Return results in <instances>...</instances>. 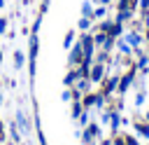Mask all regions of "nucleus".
<instances>
[{
    "label": "nucleus",
    "mask_w": 149,
    "mask_h": 145,
    "mask_svg": "<svg viewBox=\"0 0 149 145\" xmlns=\"http://www.w3.org/2000/svg\"><path fill=\"white\" fill-rule=\"evenodd\" d=\"M121 33H123V23L114 21V23H112V28H109V35H112V37H119Z\"/></svg>",
    "instance_id": "nucleus-21"
},
{
    "label": "nucleus",
    "mask_w": 149,
    "mask_h": 145,
    "mask_svg": "<svg viewBox=\"0 0 149 145\" xmlns=\"http://www.w3.org/2000/svg\"><path fill=\"white\" fill-rule=\"evenodd\" d=\"M91 87H93V82H91L88 77H79V80L74 82V89H77L79 94H88V91H91Z\"/></svg>",
    "instance_id": "nucleus-11"
},
{
    "label": "nucleus",
    "mask_w": 149,
    "mask_h": 145,
    "mask_svg": "<svg viewBox=\"0 0 149 145\" xmlns=\"http://www.w3.org/2000/svg\"><path fill=\"white\" fill-rule=\"evenodd\" d=\"M23 65H28V56H26L21 49H16V51H14V68H16V70H21Z\"/></svg>",
    "instance_id": "nucleus-12"
},
{
    "label": "nucleus",
    "mask_w": 149,
    "mask_h": 145,
    "mask_svg": "<svg viewBox=\"0 0 149 145\" xmlns=\"http://www.w3.org/2000/svg\"><path fill=\"white\" fill-rule=\"evenodd\" d=\"M123 143H126V145H140L137 136H130V133H128V136H123Z\"/></svg>",
    "instance_id": "nucleus-27"
},
{
    "label": "nucleus",
    "mask_w": 149,
    "mask_h": 145,
    "mask_svg": "<svg viewBox=\"0 0 149 145\" xmlns=\"http://www.w3.org/2000/svg\"><path fill=\"white\" fill-rule=\"evenodd\" d=\"M0 65H2V51H0Z\"/></svg>",
    "instance_id": "nucleus-38"
},
{
    "label": "nucleus",
    "mask_w": 149,
    "mask_h": 145,
    "mask_svg": "<svg viewBox=\"0 0 149 145\" xmlns=\"http://www.w3.org/2000/svg\"><path fill=\"white\" fill-rule=\"evenodd\" d=\"M144 98H147V94H144V91H142V89H140V91H137V96H135V101H133V103H135V105H137V108H140V105H142V103H144Z\"/></svg>",
    "instance_id": "nucleus-26"
},
{
    "label": "nucleus",
    "mask_w": 149,
    "mask_h": 145,
    "mask_svg": "<svg viewBox=\"0 0 149 145\" xmlns=\"http://www.w3.org/2000/svg\"><path fill=\"white\" fill-rule=\"evenodd\" d=\"M28 72L30 77H35V61H37V49H40V37L37 33H30V40H28Z\"/></svg>",
    "instance_id": "nucleus-1"
},
{
    "label": "nucleus",
    "mask_w": 149,
    "mask_h": 145,
    "mask_svg": "<svg viewBox=\"0 0 149 145\" xmlns=\"http://www.w3.org/2000/svg\"><path fill=\"white\" fill-rule=\"evenodd\" d=\"M61 98H63V101H72V89H63Z\"/></svg>",
    "instance_id": "nucleus-29"
},
{
    "label": "nucleus",
    "mask_w": 149,
    "mask_h": 145,
    "mask_svg": "<svg viewBox=\"0 0 149 145\" xmlns=\"http://www.w3.org/2000/svg\"><path fill=\"white\" fill-rule=\"evenodd\" d=\"M144 119H147V122H149V110H147V117H144Z\"/></svg>",
    "instance_id": "nucleus-39"
},
{
    "label": "nucleus",
    "mask_w": 149,
    "mask_h": 145,
    "mask_svg": "<svg viewBox=\"0 0 149 145\" xmlns=\"http://www.w3.org/2000/svg\"><path fill=\"white\" fill-rule=\"evenodd\" d=\"M116 47H119V54H126V56H130V51H133V47L121 37V40H116Z\"/></svg>",
    "instance_id": "nucleus-16"
},
{
    "label": "nucleus",
    "mask_w": 149,
    "mask_h": 145,
    "mask_svg": "<svg viewBox=\"0 0 149 145\" xmlns=\"http://www.w3.org/2000/svg\"><path fill=\"white\" fill-rule=\"evenodd\" d=\"M0 91H2V82H0Z\"/></svg>",
    "instance_id": "nucleus-41"
},
{
    "label": "nucleus",
    "mask_w": 149,
    "mask_h": 145,
    "mask_svg": "<svg viewBox=\"0 0 149 145\" xmlns=\"http://www.w3.org/2000/svg\"><path fill=\"white\" fill-rule=\"evenodd\" d=\"M84 112V105H81V101H72V110H70V117L72 119H79V115Z\"/></svg>",
    "instance_id": "nucleus-15"
},
{
    "label": "nucleus",
    "mask_w": 149,
    "mask_h": 145,
    "mask_svg": "<svg viewBox=\"0 0 149 145\" xmlns=\"http://www.w3.org/2000/svg\"><path fill=\"white\" fill-rule=\"evenodd\" d=\"M144 23H147V28H149V12H144Z\"/></svg>",
    "instance_id": "nucleus-33"
},
{
    "label": "nucleus",
    "mask_w": 149,
    "mask_h": 145,
    "mask_svg": "<svg viewBox=\"0 0 149 145\" xmlns=\"http://www.w3.org/2000/svg\"><path fill=\"white\" fill-rule=\"evenodd\" d=\"M144 75H147V77H149V65H147V68H144Z\"/></svg>",
    "instance_id": "nucleus-35"
},
{
    "label": "nucleus",
    "mask_w": 149,
    "mask_h": 145,
    "mask_svg": "<svg viewBox=\"0 0 149 145\" xmlns=\"http://www.w3.org/2000/svg\"><path fill=\"white\" fill-rule=\"evenodd\" d=\"M68 51H70V54H68V65H70V68H79L81 61H84V47H81V40H77L74 47H70Z\"/></svg>",
    "instance_id": "nucleus-2"
},
{
    "label": "nucleus",
    "mask_w": 149,
    "mask_h": 145,
    "mask_svg": "<svg viewBox=\"0 0 149 145\" xmlns=\"http://www.w3.org/2000/svg\"><path fill=\"white\" fill-rule=\"evenodd\" d=\"M81 47H84V58H93V35L91 33H84L81 35Z\"/></svg>",
    "instance_id": "nucleus-8"
},
{
    "label": "nucleus",
    "mask_w": 149,
    "mask_h": 145,
    "mask_svg": "<svg viewBox=\"0 0 149 145\" xmlns=\"http://www.w3.org/2000/svg\"><path fill=\"white\" fill-rule=\"evenodd\" d=\"M112 23H114V21H102V23H100V30H102V33H109Z\"/></svg>",
    "instance_id": "nucleus-28"
},
{
    "label": "nucleus",
    "mask_w": 149,
    "mask_h": 145,
    "mask_svg": "<svg viewBox=\"0 0 149 145\" xmlns=\"http://www.w3.org/2000/svg\"><path fill=\"white\" fill-rule=\"evenodd\" d=\"M98 133H100V126H98L95 122H88V124L84 126V131H81V143H84V145H88V143H95Z\"/></svg>",
    "instance_id": "nucleus-4"
},
{
    "label": "nucleus",
    "mask_w": 149,
    "mask_h": 145,
    "mask_svg": "<svg viewBox=\"0 0 149 145\" xmlns=\"http://www.w3.org/2000/svg\"><path fill=\"white\" fill-rule=\"evenodd\" d=\"M105 42H107V33H102V30H100V33H95V35H93V44H95V47H102Z\"/></svg>",
    "instance_id": "nucleus-22"
},
{
    "label": "nucleus",
    "mask_w": 149,
    "mask_h": 145,
    "mask_svg": "<svg viewBox=\"0 0 149 145\" xmlns=\"http://www.w3.org/2000/svg\"><path fill=\"white\" fill-rule=\"evenodd\" d=\"M2 7H5V0H0V9H2Z\"/></svg>",
    "instance_id": "nucleus-36"
},
{
    "label": "nucleus",
    "mask_w": 149,
    "mask_h": 145,
    "mask_svg": "<svg viewBox=\"0 0 149 145\" xmlns=\"http://www.w3.org/2000/svg\"><path fill=\"white\" fill-rule=\"evenodd\" d=\"M77 122H79V126H86V124L91 122V117H88V110H84V112L79 115V119H77Z\"/></svg>",
    "instance_id": "nucleus-25"
},
{
    "label": "nucleus",
    "mask_w": 149,
    "mask_h": 145,
    "mask_svg": "<svg viewBox=\"0 0 149 145\" xmlns=\"http://www.w3.org/2000/svg\"><path fill=\"white\" fill-rule=\"evenodd\" d=\"M123 40H126V42H128L133 49H137V47L142 44V35H140L137 30H130V33H126V35H123Z\"/></svg>",
    "instance_id": "nucleus-9"
},
{
    "label": "nucleus",
    "mask_w": 149,
    "mask_h": 145,
    "mask_svg": "<svg viewBox=\"0 0 149 145\" xmlns=\"http://www.w3.org/2000/svg\"><path fill=\"white\" fill-rule=\"evenodd\" d=\"M98 2H100V5H109L112 0H98Z\"/></svg>",
    "instance_id": "nucleus-34"
},
{
    "label": "nucleus",
    "mask_w": 149,
    "mask_h": 145,
    "mask_svg": "<svg viewBox=\"0 0 149 145\" xmlns=\"http://www.w3.org/2000/svg\"><path fill=\"white\" fill-rule=\"evenodd\" d=\"M77 80H79V72H77V68H70V70H68V75L63 77V84H65V89H72Z\"/></svg>",
    "instance_id": "nucleus-10"
},
{
    "label": "nucleus",
    "mask_w": 149,
    "mask_h": 145,
    "mask_svg": "<svg viewBox=\"0 0 149 145\" xmlns=\"http://www.w3.org/2000/svg\"><path fill=\"white\" fill-rule=\"evenodd\" d=\"M81 16H86V19H93V5H91L88 0H84V2H81Z\"/></svg>",
    "instance_id": "nucleus-17"
},
{
    "label": "nucleus",
    "mask_w": 149,
    "mask_h": 145,
    "mask_svg": "<svg viewBox=\"0 0 149 145\" xmlns=\"http://www.w3.org/2000/svg\"><path fill=\"white\" fill-rule=\"evenodd\" d=\"M7 140V133H5V126H2V119H0V143Z\"/></svg>",
    "instance_id": "nucleus-30"
},
{
    "label": "nucleus",
    "mask_w": 149,
    "mask_h": 145,
    "mask_svg": "<svg viewBox=\"0 0 149 145\" xmlns=\"http://www.w3.org/2000/svg\"><path fill=\"white\" fill-rule=\"evenodd\" d=\"M91 21H93V19H86V16H81V19H79V21H77V28H79V30H84V33H86V30H88V28H91Z\"/></svg>",
    "instance_id": "nucleus-23"
},
{
    "label": "nucleus",
    "mask_w": 149,
    "mask_h": 145,
    "mask_svg": "<svg viewBox=\"0 0 149 145\" xmlns=\"http://www.w3.org/2000/svg\"><path fill=\"white\" fill-rule=\"evenodd\" d=\"M88 145H95V143H88Z\"/></svg>",
    "instance_id": "nucleus-42"
},
{
    "label": "nucleus",
    "mask_w": 149,
    "mask_h": 145,
    "mask_svg": "<svg viewBox=\"0 0 149 145\" xmlns=\"http://www.w3.org/2000/svg\"><path fill=\"white\" fill-rule=\"evenodd\" d=\"M72 40H74V28H70V30L65 33V37H63V49H70V47H72Z\"/></svg>",
    "instance_id": "nucleus-19"
},
{
    "label": "nucleus",
    "mask_w": 149,
    "mask_h": 145,
    "mask_svg": "<svg viewBox=\"0 0 149 145\" xmlns=\"http://www.w3.org/2000/svg\"><path fill=\"white\" fill-rule=\"evenodd\" d=\"M105 16H107V7L105 5H100V7L93 9V19H105Z\"/></svg>",
    "instance_id": "nucleus-24"
},
{
    "label": "nucleus",
    "mask_w": 149,
    "mask_h": 145,
    "mask_svg": "<svg viewBox=\"0 0 149 145\" xmlns=\"http://www.w3.org/2000/svg\"><path fill=\"white\" fill-rule=\"evenodd\" d=\"M9 136H12V140H14V143H21V140H23V138H21L23 133L19 131V126H16V124H12V126H9Z\"/></svg>",
    "instance_id": "nucleus-20"
},
{
    "label": "nucleus",
    "mask_w": 149,
    "mask_h": 145,
    "mask_svg": "<svg viewBox=\"0 0 149 145\" xmlns=\"http://www.w3.org/2000/svg\"><path fill=\"white\" fill-rule=\"evenodd\" d=\"M0 108H2V91H0Z\"/></svg>",
    "instance_id": "nucleus-37"
},
{
    "label": "nucleus",
    "mask_w": 149,
    "mask_h": 145,
    "mask_svg": "<svg viewBox=\"0 0 149 145\" xmlns=\"http://www.w3.org/2000/svg\"><path fill=\"white\" fill-rule=\"evenodd\" d=\"M14 124L19 126V131H21L23 136H30V131H33V124H30L28 115H26L21 108H16V117H14Z\"/></svg>",
    "instance_id": "nucleus-3"
},
{
    "label": "nucleus",
    "mask_w": 149,
    "mask_h": 145,
    "mask_svg": "<svg viewBox=\"0 0 149 145\" xmlns=\"http://www.w3.org/2000/svg\"><path fill=\"white\" fill-rule=\"evenodd\" d=\"M147 40H149V28H147Z\"/></svg>",
    "instance_id": "nucleus-40"
},
{
    "label": "nucleus",
    "mask_w": 149,
    "mask_h": 145,
    "mask_svg": "<svg viewBox=\"0 0 149 145\" xmlns=\"http://www.w3.org/2000/svg\"><path fill=\"white\" fill-rule=\"evenodd\" d=\"M37 138H40V145H47V140H44V136H42V131L37 129Z\"/></svg>",
    "instance_id": "nucleus-32"
},
{
    "label": "nucleus",
    "mask_w": 149,
    "mask_h": 145,
    "mask_svg": "<svg viewBox=\"0 0 149 145\" xmlns=\"http://www.w3.org/2000/svg\"><path fill=\"white\" fill-rule=\"evenodd\" d=\"M88 80L93 84H102V80H105V63L102 61H93L91 72H88Z\"/></svg>",
    "instance_id": "nucleus-5"
},
{
    "label": "nucleus",
    "mask_w": 149,
    "mask_h": 145,
    "mask_svg": "<svg viewBox=\"0 0 149 145\" xmlns=\"http://www.w3.org/2000/svg\"><path fill=\"white\" fill-rule=\"evenodd\" d=\"M119 80H121L119 75H109L107 80H102V94H105L107 98H109V94H112V91H116V87H119Z\"/></svg>",
    "instance_id": "nucleus-7"
},
{
    "label": "nucleus",
    "mask_w": 149,
    "mask_h": 145,
    "mask_svg": "<svg viewBox=\"0 0 149 145\" xmlns=\"http://www.w3.org/2000/svg\"><path fill=\"white\" fill-rule=\"evenodd\" d=\"M128 19H133V9H119V14H116V19H114V21L123 23V21H128Z\"/></svg>",
    "instance_id": "nucleus-18"
},
{
    "label": "nucleus",
    "mask_w": 149,
    "mask_h": 145,
    "mask_svg": "<svg viewBox=\"0 0 149 145\" xmlns=\"http://www.w3.org/2000/svg\"><path fill=\"white\" fill-rule=\"evenodd\" d=\"M140 9L142 12H149V0H140Z\"/></svg>",
    "instance_id": "nucleus-31"
},
{
    "label": "nucleus",
    "mask_w": 149,
    "mask_h": 145,
    "mask_svg": "<svg viewBox=\"0 0 149 145\" xmlns=\"http://www.w3.org/2000/svg\"><path fill=\"white\" fill-rule=\"evenodd\" d=\"M147 145H149V143H147Z\"/></svg>",
    "instance_id": "nucleus-43"
},
{
    "label": "nucleus",
    "mask_w": 149,
    "mask_h": 145,
    "mask_svg": "<svg viewBox=\"0 0 149 145\" xmlns=\"http://www.w3.org/2000/svg\"><path fill=\"white\" fill-rule=\"evenodd\" d=\"M133 129H135V133H137V136H142V138H147V140H149V122H135V124H133Z\"/></svg>",
    "instance_id": "nucleus-13"
},
{
    "label": "nucleus",
    "mask_w": 149,
    "mask_h": 145,
    "mask_svg": "<svg viewBox=\"0 0 149 145\" xmlns=\"http://www.w3.org/2000/svg\"><path fill=\"white\" fill-rule=\"evenodd\" d=\"M135 70H137V68H135V65H130V70H128V72H126V75L119 80V87H116V91H119L121 96H123V94L128 91V87L135 82Z\"/></svg>",
    "instance_id": "nucleus-6"
},
{
    "label": "nucleus",
    "mask_w": 149,
    "mask_h": 145,
    "mask_svg": "<svg viewBox=\"0 0 149 145\" xmlns=\"http://www.w3.org/2000/svg\"><path fill=\"white\" fill-rule=\"evenodd\" d=\"M107 117H109V126H112V133H116V131H119V124H121V115H119L116 110H112V112H107Z\"/></svg>",
    "instance_id": "nucleus-14"
}]
</instances>
